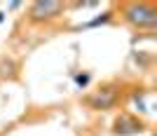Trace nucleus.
<instances>
[{
	"instance_id": "1",
	"label": "nucleus",
	"mask_w": 157,
	"mask_h": 136,
	"mask_svg": "<svg viewBox=\"0 0 157 136\" xmlns=\"http://www.w3.org/2000/svg\"><path fill=\"white\" fill-rule=\"evenodd\" d=\"M122 19L138 31H152L157 26V5L155 2H124L120 7Z\"/></svg>"
},
{
	"instance_id": "2",
	"label": "nucleus",
	"mask_w": 157,
	"mask_h": 136,
	"mask_svg": "<svg viewBox=\"0 0 157 136\" xmlns=\"http://www.w3.org/2000/svg\"><path fill=\"white\" fill-rule=\"evenodd\" d=\"M120 89H122L120 82H108L103 87H98L94 94L85 96V106L92 110H110L120 103V96H122Z\"/></svg>"
},
{
	"instance_id": "3",
	"label": "nucleus",
	"mask_w": 157,
	"mask_h": 136,
	"mask_svg": "<svg viewBox=\"0 0 157 136\" xmlns=\"http://www.w3.org/2000/svg\"><path fill=\"white\" fill-rule=\"evenodd\" d=\"M63 12H66V2L38 0V2H31V7H28V21L31 24H49V21L59 19Z\"/></svg>"
},
{
	"instance_id": "4",
	"label": "nucleus",
	"mask_w": 157,
	"mask_h": 136,
	"mask_svg": "<svg viewBox=\"0 0 157 136\" xmlns=\"http://www.w3.org/2000/svg\"><path fill=\"white\" fill-rule=\"evenodd\" d=\"M143 131H145V122L134 113H120L113 122V134L115 136H134V134H143Z\"/></svg>"
},
{
	"instance_id": "5",
	"label": "nucleus",
	"mask_w": 157,
	"mask_h": 136,
	"mask_svg": "<svg viewBox=\"0 0 157 136\" xmlns=\"http://www.w3.org/2000/svg\"><path fill=\"white\" fill-rule=\"evenodd\" d=\"M131 103L136 106L138 113H148V103H145V94L143 91H134V94H131Z\"/></svg>"
},
{
	"instance_id": "6",
	"label": "nucleus",
	"mask_w": 157,
	"mask_h": 136,
	"mask_svg": "<svg viewBox=\"0 0 157 136\" xmlns=\"http://www.w3.org/2000/svg\"><path fill=\"white\" fill-rule=\"evenodd\" d=\"M73 80H75V84H78V87H82V89H85L87 84L92 82V75H89L87 71H82V73H75V75H73Z\"/></svg>"
},
{
	"instance_id": "7",
	"label": "nucleus",
	"mask_w": 157,
	"mask_h": 136,
	"mask_svg": "<svg viewBox=\"0 0 157 136\" xmlns=\"http://www.w3.org/2000/svg\"><path fill=\"white\" fill-rule=\"evenodd\" d=\"M2 17H5V12H0V21H2Z\"/></svg>"
},
{
	"instance_id": "8",
	"label": "nucleus",
	"mask_w": 157,
	"mask_h": 136,
	"mask_svg": "<svg viewBox=\"0 0 157 136\" xmlns=\"http://www.w3.org/2000/svg\"><path fill=\"white\" fill-rule=\"evenodd\" d=\"M150 136H155V134H150Z\"/></svg>"
}]
</instances>
